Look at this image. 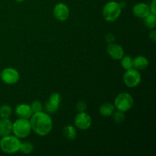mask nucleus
<instances>
[{"mask_svg": "<svg viewBox=\"0 0 156 156\" xmlns=\"http://www.w3.org/2000/svg\"><path fill=\"white\" fill-rule=\"evenodd\" d=\"M133 105V98L128 92H121L118 94L114 101V105L116 110L123 112H127L132 109Z\"/></svg>", "mask_w": 156, "mask_h": 156, "instance_id": "obj_5", "label": "nucleus"}, {"mask_svg": "<svg viewBox=\"0 0 156 156\" xmlns=\"http://www.w3.org/2000/svg\"><path fill=\"white\" fill-rule=\"evenodd\" d=\"M12 110L11 106L8 105H3L0 107V118L8 119L11 117Z\"/></svg>", "mask_w": 156, "mask_h": 156, "instance_id": "obj_21", "label": "nucleus"}, {"mask_svg": "<svg viewBox=\"0 0 156 156\" xmlns=\"http://www.w3.org/2000/svg\"><path fill=\"white\" fill-rule=\"evenodd\" d=\"M32 131L40 136H45L53 129V122L50 114L44 111L34 113L29 119Z\"/></svg>", "mask_w": 156, "mask_h": 156, "instance_id": "obj_1", "label": "nucleus"}, {"mask_svg": "<svg viewBox=\"0 0 156 156\" xmlns=\"http://www.w3.org/2000/svg\"><path fill=\"white\" fill-rule=\"evenodd\" d=\"M125 112H123V111H120L117 110L114 112V114H112V117L114 121L116 123H120L125 120Z\"/></svg>", "mask_w": 156, "mask_h": 156, "instance_id": "obj_22", "label": "nucleus"}, {"mask_svg": "<svg viewBox=\"0 0 156 156\" xmlns=\"http://www.w3.org/2000/svg\"><path fill=\"white\" fill-rule=\"evenodd\" d=\"M144 24L149 29H155L156 27V15L152 13H149L147 16L143 18Z\"/></svg>", "mask_w": 156, "mask_h": 156, "instance_id": "obj_18", "label": "nucleus"}, {"mask_svg": "<svg viewBox=\"0 0 156 156\" xmlns=\"http://www.w3.org/2000/svg\"><path fill=\"white\" fill-rule=\"evenodd\" d=\"M92 124V119L85 111L79 112L74 118V126L81 130H87Z\"/></svg>", "mask_w": 156, "mask_h": 156, "instance_id": "obj_8", "label": "nucleus"}, {"mask_svg": "<svg viewBox=\"0 0 156 156\" xmlns=\"http://www.w3.org/2000/svg\"><path fill=\"white\" fill-rule=\"evenodd\" d=\"M87 108V105L84 101H80L77 103L76 105V109L79 112H83V111H85Z\"/></svg>", "mask_w": 156, "mask_h": 156, "instance_id": "obj_24", "label": "nucleus"}, {"mask_svg": "<svg viewBox=\"0 0 156 156\" xmlns=\"http://www.w3.org/2000/svg\"><path fill=\"white\" fill-rule=\"evenodd\" d=\"M21 141L15 135H9L2 136L0 139V149L5 154H15L19 152Z\"/></svg>", "mask_w": 156, "mask_h": 156, "instance_id": "obj_2", "label": "nucleus"}, {"mask_svg": "<svg viewBox=\"0 0 156 156\" xmlns=\"http://www.w3.org/2000/svg\"><path fill=\"white\" fill-rule=\"evenodd\" d=\"M53 16L57 21L63 22L69 18L70 15L69 8L63 2H59L54 6L53 10Z\"/></svg>", "mask_w": 156, "mask_h": 156, "instance_id": "obj_10", "label": "nucleus"}, {"mask_svg": "<svg viewBox=\"0 0 156 156\" xmlns=\"http://www.w3.org/2000/svg\"><path fill=\"white\" fill-rule=\"evenodd\" d=\"M12 133V122L8 119L0 118V137Z\"/></svg>", "mask_w": 156, "mask_h": 156, "instance_id": "obj_14", "label": "nucleus"}, {"mask_svg": "<svg viewBox=\"0 0 156 156\" xmlns=\"http://www.w3.org/2000/svg\"><path fill=\"white\" fill-rule=\"evenodd\" d=\"M62 133L64 136L69 140H74L77 136V130L76 127L73 125H66L62 129Z\"/></svg>", "mask_w": 156, "mask_h": 156, "instance_id": "obj_17", "label": "nucleus"}, {"mask_svg": "<svg viewBox=\"0 0 156 156\" xmlns=\"http://www.w3.org/2000/svg\"><path fill=\"white\" fill-rule=\"evenodd\" d=\"M33 151L34 146L30 142H21L19 152H21L23 154H25V155H27V154L31 153Z\"/></svg>", "mask_w": 156, "mask_h": 156, "instance_id": "obj_20", "label": "nucleus"}, {"mask_svg": "<svg viewBox=\"0 0 156 156\" xmlns=\"http://www.w3.org/2000/svg\"><path fill=\"white\" fill-rule=\"evenodd\" d=\"M30 105L33 113L41 112V111H43V109H44L42 103L41 101H34Z\"/></svg>", "mask_w": 156, "mask_h": 156, "instance_id": "obj_23", "label": "nucleus"}, {"mask_svg": "<svg viewBox=\"0 0 156 156\" xmlns=\"http://www.w3.org/2000/svg\"><path fill=\"white\" fill-rule=\"evenodd\" d=\"M31 131V125L27 119L18 118L12 123V133L20 140L27 138Z\"/></svg>", "mask_w": 156, "mask_h": 156, "instance_id": "obj_4", "label": "nucleus"}, {"mask_svg": "<svg viewBox=\"0 0 156 156\" xmlns=\"http://www.w3.org/2000/svg\"><path fill=\"white\" fill-rule=\"evenodd\" d=\"M149 64V59L144 56H138L133 59V67L139 71L146 69Z\"/></svg>", "mask_w": 156, "mask_h": 156, "instance_id": "obj_15", "label": "nucleus"}, {"mask_svg": "<svg viewBox=\"0 0 156 156\" xmlns=\"http://www.w3.org/2000/svg\"><path fill=\"white\" fill-rule=\"evenodd\" d=\"M116 108L114 107V104L106 102L104 103L99 107V113L103 117H111L114 112L115 111Z\"/></svg>", "mask_w": 156, "mask_h": 156, "instance_id": "obj_16", "label": "nucleus"}, {"mask_svg": "<svg viewBox=\"0 0 156 156\" xmlns=\"http://www.w3.org/2000/svg\"><path fill=\"white\" fill-rule=\"evenodd\" d=\"M0 79L6 85H13L18 83V81L20 80V73L16 69L7 67L1 71Z\"/></svg>", "mask_w": 156, "mask_h": 156, "instance_id": "obj_7", "label": "nucleus"}, {"mask_svg": "<svg viewBox=\"0 0 156 156\" xmlns=\"http://www.w3.org/2000/svg\"><path fill=\"white\" fill-rule=\"evenodd\" d=\"M150 13L149 5L145 2H138L133 8V14L135 17L143 19Z\"/></svg>", "mask_w": 156, "mask_h": 156, "instance_id": "obj_13", "label": "nucleus"}, {"mask_svg": "<svg viewBox=\"0 0 156 156\" xmlns=\"http://www.w3.org/2000/svg\"><path fill=\"white\" fill-rule=\"evenodd\" d=\"M105 41H106V42H108V44L113 43L115 41V37H114L112 34H106V36H105Z\"/></svg>", "mask_w": 156, "mask_h": 156, "instance_id": "obj_27", "label": "nucleus"}, {"mask_svg": "<svg viewBox=\"0 0 156 156\" xmlns=\"http://www.w3.org/2000/svg\"><path fill=\"white\" fill-rule=\"evenodd\" d=\"M61 101H62V97L59 92L52 93L45 105V110L47 113L52 114L57 112L60 106Z\"/></svg>", "mask_w": 156, "mask_h": 156, "instance_id": "obj_9", "label": "nucleus"}, {"mask_svg": "<svg viewBox=\"0 0 156 156\" xmlns=\"http://www.w3.org/2000/svg\"><path fill=\"white\" fill-rule=\"evenodd\" d=\"M15 112L18 118L27 119V120H29L31 117L32 114H34L30 105L24 103L17 105L15 109Z\"/></svg>", "mask_w": 156, "mask_h": 156, "instance_id": "obj_12", "label": "nucleus"}, {"mask_svg": "<svg viewBox=\"0 0 156 156\" xmlns=\"http://www.w3.org/2000/svg\"><path fill=\"white\" fill-rule=\"evenodd\" d=\"M0 77H1V71H0Z\"/></svg>", "mask_w": 156, "mask_h": 156, "instance_id": "obj_29", "label": "nucleus"}, {"mask_svg": "<svg viewBox=\"0 0 156 156\" xmlns=\"http://www.w3.org/2000/svg\"><path fill=\"white\" fill-rule=\"evenodd\" d=\"M15 2H24V0H15Z\"/></svg>", "mask_w": 156, "mask_h": 156, "instance_id": "obj_28", "label": "nucleus"}, {"mask_svg": "<svg viewBox=\"0 0 156 156\" xmlns=\"http://www.w3.org/2000/svg\"><path fill=\"white\" fill-rule=\"evenodd\" d=\"M149 38L151 41L155 43L156 41V31L155 29H152L149 34Z\"/></svg>", "mask_w": 156, "mask_h": 156, "instance_id": "obj_26", "label": "nucleus"}, {"mask_svg": "<svg viewBox=\"0 0 156 156\" xmlns=\"http://www.w3.org/2000/svg\"><path fill=\"white\" fill-rule=\"evenodd\" d=\"M123 81L128 88H136L142 82L141 73L134 68L126 70L123 76Z\"/></svg>", "mask_w": 156, "mask_h": 156, "instance_id": "obj_6", "label": "nucleus"}, {"mask_svg": "<svg viewBox=\"0 0 156 156\" xmlns=\"http://www.w3.org/2000/svg\"><path fill=\"white\" fill-rule=\"evenodd\" d=\"M149 6L151 13L156 15V0H152V2H151L150 5Z\"/></svg>", "mask_w": 156, "mask_h": 156, "instance_id": "obj_25", "label": "nucleus"}, {"mask_svg": "<svg viewBox=\"0 0 156 156\" xmlns=\"http://www.w3.org/2000/svg\"><path fill=\"white\" fill-rule=\"evenodd\" d=\"M107 53L110 57L114 60H120L122 57L125 55L124 49L121 45L117 43H110L107 47Z\"/></svg>", "mask_w": 156, "mask_h": 156, "instance_id": "obj_11", "label": "nucleus"}, {"mask_svg": "<svg viewBox=\"0 0 156 156\" xmlns=\"http://www.w3.org/2000/svg\"><path fill=\"white\" fill-rule=\"evenodd\" d=\"M122 8L120 2L116 1L108 2L102 9L104 19L108 22H114L120 18L122 13Z\"/></svg>", "mask_w": 156, "mask_h": 156, "instance_id": "obj_3", "label": "nucleus"}, {"mask_svg": "<svg viewBox=\"0 0 156 156\" xmlns=\"http://www.w3.org/2000/svg\"><path fill=\"white\" fill-rule=\"evenodd\" d=\"M120 64H121L122 68L124 70H128L133 68V58L128 55H126V56L124 55L120 59Z\"/></svg>", "mask_w": 156, "mask_h": 156, "instance_id": "obj_19", "label": "nucleus"}]
</instances>
